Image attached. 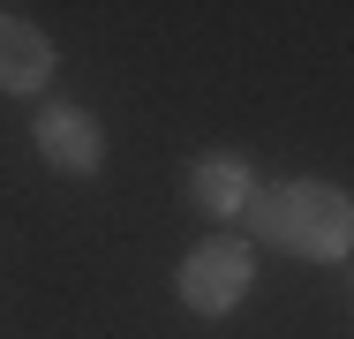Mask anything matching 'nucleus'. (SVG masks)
I'll return each instance as SVG.
<instances>
[{
  "mask_svg": "<svg viewBox=\"0 0 354 339\" xmlns=\"http://www.w3.org/2000/svg\"><path fill=\"white\" fill-rule=\"evenodd\" d=\"M249 241L264 249H294L309 264H339L354 257V196L339 181H286V189H264V196L241 211Z\"/></svg>",
  "mask_w": 354,
  "mask_h": 339,
  "instance_id": "nucleus-1",
  "label": "nucleus"
},
{
  "mask_svg": "<svg viewBox=\"0 0 354 339\" xmlns=\"http://www.w3.org/2000/svg\"><path fill=\"white\" fill-rule=\"evenodd\" d=\"M249 286H257V249L249 241H196L181 257V302L196 317H226Z\"/></svg>",
  "mask_w": 354,
  "mask_h": 339,
  "instance_id": "nucleus-2",
  "label": "nucleus"
},
{
  "mask_svg": "<svg viewBox=\"0 0 354 339\" xmlns=\"http://www.w3.org/2000/svg\"><path fill=\"white\" fill-rule=\"evenodd\" d=\"M38 158L53 174H98L106 166V136L83 106H46L38 113Z\"/></svg>",
  "mask_w": 354,
  "mask_h": 339,
  "instance_id": "nucleus-3",
  "label": "nucleus"
},
{
  "mask_svg": "<svg viewBox=\"0 0 354 339\" xmlns=\"http://www.w3.org/2000/svg\"><path fill=\"white\" fill-rule=\"evenodd\" d=\"M189 196L204 203L212 219H241L249 203L264 196V181H257V166H249L241 151H204V158L189 166Z\"/></svg>",
  "mask_w": 354,
  "mask_h": 339,
  "instance_id": "nucleus-4",
  "label": "nucleus"
},
{
  "mask_svg": "<svg viewBox=\"0 0 354 339\" xmlns=\"http://www.w3.org/2000/svg\"><path fill=\"white\" fill-rule=\"evenodd\" d=\"M46 75H53V46H46V30L23 23V15H0V91H38Z\"/></svg>",
  "mask_w": 354,
  "mask_h": 339,
  "instance_id": "nucleus-5",
  "label": "nucleus"
}]
</instances>
